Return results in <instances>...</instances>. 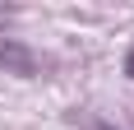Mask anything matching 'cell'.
<instances>
[{"label": "cell", "instance_id": "cell-1", "mask_svg": "<svg viewBox=\"0 0 134 130\" xmlns=\"http://www.w3.org/2000/svg\"><path fill=\"white\" fill-rule=\"evenodd\" d=\"M125 74L134 79V47H130V56H125Z\"/></svg>", "mask_w": 134, "mask_h": 130}, {"label": "cell", "instance_id": "cell-2", "mask_svg": "<svg viewBox=\"0 0 134 130\" xmlns=\"http://www.w3.org/2000/svg\"><path fill=\"white\" fill-rule=\"evenodd\" d=\"M93 130H116V126H107V121H97V126H93Z\"/></svg>", "mask_w": 134, "mask_h": 130}]
</instances>
